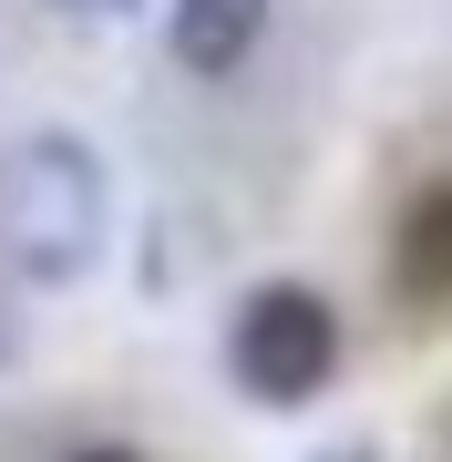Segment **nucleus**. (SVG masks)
Masks as SVG:
<instances>
[{"label":"nucleus","instance_id":"obj_1","mask_svg":"<svg viewBox=\"0 0 452 462\" xmlns=\"http://www.w3.org/2000/svg\"><path fill=\"white\" fill-rule=\"evenodd\" d=\"M114 247V165L72 124L0 134V267L32 288L93 278Z\"/></svg>","mask_w":452,"mask_h":462},{"label":"nucleus","instance_id":"obj_2","mask_svg":"<svg viewBox=\"0 0 452 462\" xmlns=\"http://www.w3.org/2000/svg\"><path fill=\"white\" fill-rule=\"evenodd\" d=\"M226 370L268 411H309L339 380V309L309 278H257L236 298V319H226Z\"/></svg>","mask_w":452,"mask_h":462},{"label":"nucleus","instance_id":"obj_3","mask_svg":"<svg viewBox=\"0 0 452 462\" xmlns=\"http://www.w3.org/2000/svg\"><path fill=\"white\" fill-rule=\"evenodd\" d=\"M268 11L278 0H165V42H175V62L196 72V83H226V72L257 62Z\"/></svg>","mask_w":452,"mask_h":462},{"label":"nucleus","instance_id":"obj_4","mask_svg":"<svg viewBox=\"0 0 452 462\" xmlns=\"http://www.w3.org/2000/svg\"><path fill=\"white\" fill-rule=\"evenodd\" d=\"M391 267H401L411 309H452V185H421L391 226Z\"/></svg>","mask_w":452,"mask_h":462},{"label":"nucleus","instance_id":"obj_5","mask_svg":"<svg viewBox=\"0 0 452 462\" xmlns=\"http://www.w3.org/2000/svg\"><path fill=\"white\" fill-rule=\"evenodd\" d=\"M51 11H62V21H124L134 0H51Z\"/></svg>","mask_w":452,"mask_h":462},{"label":"nucleus","instance_id":"obj_6","mask_svg":"<svg viewBox=\"0 0 452 462\" xmlns=\"http://www.w3.org/2000/svg\"><path fill=\"white\" fill-rule=\"evenodd\" d=\"M83 462H134V452H83Z\"/></svg>","mask_w":452,"mask_h":462},{"label":"nucleus","instance_id":"obj_7","mask_svg":"<svg viewBox=\"0 0 452 462\" xmlns=\"http://www.w3.org/2000/svg\"><path fill=\"white\" fill-rule=\"evenodd\" d=\"M350 462H360V452H350Z\"/></svg>","mask_w":452,"mask_h":462}]
</instances>
